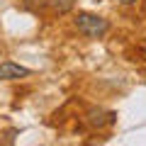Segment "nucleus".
<instances>
[{
	"label": "nucleus",
	"mask_w": 146,
	"mask_h": 146,
	"mask_svg": "<svg viewBox=\"0 0 146 146\" xmlns=\"http://www.w3.org/2000/svg\"><path fill=\"white\" fill-rule=\"evenodd\" d=\"M73 25H76V29L80 34L90 36V39H100V36H105L110 32V22L100 15H93V12H78Z\"/></svg>",
	"instance_id": "obj_1"
},
{
	"label": "nucleus",
	"mask_w": 146,
	"mask_h": 146,
	"mask_svg": "<svg viewBox=\"0 0 146 146\" xmlns=\"http://www.w3.org/2000/svg\"><path fill=\"white\" fill-rule=\"evenodd\" d=\"M29 68L20 66V63H12V61H3L0 63V80H17V78H27L29 76Z\"/></svg>",
	"instance_id": "obj_2"
},
{
	"label": "nucleus",
	"mask_w": 146,
	"mask_h": 146,
	"mask_svg": "<svg viewBox=\"0 0 146 146\" xmlns=\"http://www.w3.org/2000/svg\"><path fill=\"white\" fill-rule=\"evenodd\" d=\"M117 119L115 112H102V110H90L88 112V122L93 127H105V124H112Z\"/></svg>",
	"instance_id": "obj_3"
},
{
	"label": "nucleus",
	"mask_w": 146,
	"mask_h": 146,
	"mask_svg": "<svg viewBox=\"0 0 146 146\" xmlns=\"http://www.w3.org/2000/svg\"><path fill=\"white\" fill-rule=\"evenodd\" d=\"M49 7H51L54 12H58V15H63V12H68L73 5H76V0H46Z\"/></svg>",
	"instance_id": "obj_4"
},
{
	"label": "nucleus",
	"mask_w": 146,
	"mask_h": 146,
	"mask_svg": "<svg viewBox=\"0 0 146 146\" xmlns=\"http://www.w3.org/2000/svg\"><path fill=\"white\" fill-rule=\"evenodd\" d=\"M119 3H122V5H134L136 0H119Z\"/></svg>",
	"instance_id": "obj_5"
}]
</instances>
